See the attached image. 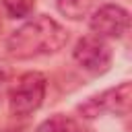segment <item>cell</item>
<instances>
[{"label": "cell", "instance_id": "cell-8", "mask_svg": "<svg viewBox=\"0 0 132 132\" xmlns=\"http://www.w3.org/2000/svg\"><path fill=\"white\" fill-rule=\"evenodd\" d=\"M2 4L12 19H27L35 8V0H2Z\"/></svg>", "mask_w": 132, "mask_h": 132}, {"label": "cell", "instance_id": "cell-6", "mask_svg": "<svg viewBox=\"0 0 132 132\" xmlns=\"http://www.w3.org/2000/svg\"><path fill=\"white\" fill-rule=\"evenodd\" d=\"M35 132H91L89 128H85L78 120L74 118H68V116H52L47 120H43Z\"/></svg>", "mask_w": 132, "mask_h": 132}, {"label": "cell", "instance_id": "cell-1", "mask_svg": "<svg viewBox=\"0 0 132 132\" xmlns=\"http://www.w3.org/2000/svg\"><path fill=\"white\" fill-rule=\"evenodd\" d=\"M68 41V31L47 14H39L6 39L8 56L14 60H31L37 56H50L60 52Z\"/></svg>", "mask_w": 132, "mask_h": 132}, {"label": "cell", "instance_id": "cell-2", "mask_svg": "<svg viewBox=\"0 0 132 132\" xmlns=\"http://www.w3.org/2000/svg\"><path fill=\"white\" fill-rule=\"evenodd\" d=\"M45 76L41 72H25L8 87V105L12 116H31L45 97Z\"/></svg>", "mask_w": 132, "mask_h": 132}, {"label": "cell", "instance_id": "cell-3", "mask_svg": "<svg viewBox=\"0 0 132 132\" xmlns=\"http://www.w3.org/2000/svg\"><path fill=\"white\" fill-rule=\"evenodd\" d=\"M72 56H74V62L93 76L105 74L111 68V60H113L111 47L97 35H87L78 39Z\"/></svg>", "mask_w": 132, "mask_h": 132}, {"label": "cell", "instance_id": "cell-4", "mask_svg": "<svg viewBox=\"0 0 132 132\" xmlns=\"http://www.w3.org/2000/svg\"><path fill=\"white\" fill-rule=\"evenodd\" d=\"M130 99H132V85L124 80L118 87H111L95 97H91L87 103L78 105V111L85 118H97L103 111L116 113V116H126L130 111Z\"/></svg>", "mask_w": 132, "mask_h": 132}, {"label": "cell", "instance_id": "cell-7", "mask_svg": "<svg viewBox=\"0 0 132 132\" xmlns=\"http://www.w3.org/2000/svg\"><path fill=\"white\" fill-rule=\"evenodd\" d=\"M91 4H93V0H58V10L64 16L78 21L89 12Z\"/></svg>", "mask_w": 132, "mask_h": 132}, {"label": "cell", "instance_id": "cell-5", "mask_svg": "<svg viewBox=\"0 0 132 132\" xmlns=\"http://www.w3.org/2000/svg\"><path fill=\"white\" fill-rule=\"evenodd\" d=\"M89 27L101 39H120L130 27V14L118 4H103L93 12Z\"/></svg>", "mask_w": 132, "mask_h": 132}, {"label": "cell", "instance_id": "cell-9", "mask_svg": "<svg viewBox=\"0 0 132 132\" xmlns=\"http://www.w3.org/2000/svg\"><path fill=\"white\" fill-rule=\"evenodd\" d=\"M2 132H16V130H2Z\"/></svg>", "mask_w": 132, "mask_h": 132}]
</instances>
